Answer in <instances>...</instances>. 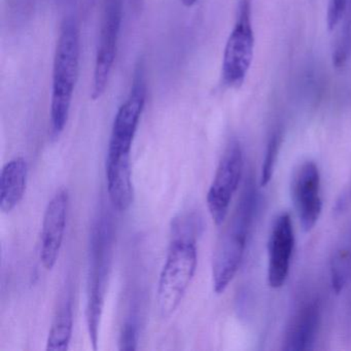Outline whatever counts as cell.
Instances as JSON below:
<instances>
[{
  "label": "cell",
  "instance_id": "cell-1",
  "mask_svg": "<svg viewBox=\"0 0 351 351\" xmlns=\"http://www.w3.org/2000/svg\"><path fill=\"white\" fill-rule=\"evenodd\" d=\"M256 186L252 178H248L237 206L223 229L213 254V281L217 293L225 291L239 270L256 215Z\"/></svg>",
  "mask_w": 351,
  "mask_h": 351
},
{
  "label": "cell",
  "instance_id": "cell-2",
  "mask_svg": "<svg viewBox=\"0 0 351 351\" xmlns=\"http://www.w3.org/2000/svg\"><path fill=\"white\" fill-rule=\"evenodd\" d=\"M80 32L77 22L65 20L57 42L51 98V135L58 138L69 121L80 69Z\"/></svg>",
  "mask_w": 351,
  "mask_h": 351
},
{
  "label": "cell",
  "instance_id": "cell-3",
  "mask_svg": "<svg viewBox=\"0 0 351 351\" xmlns=\"http://www.w3.org/2000/svg\"><path fill=\"white\" fill-rule=\"evenodd\" d=\"M198 256L194 238L178 237L170 245L160 274L157 306L162 318L176 311L196 273Z\"/></svg>",
  "mask_w": 351,
  "mask_h": 351
},
{
  "label": "cell",
  "instance_id": "cell-4",
  "mask_svg": "<svg viewBox=\"0 0 351 351\" xmlns=\"http://www.w3.org/2000/svg\"><path fill=\"white\" fill-rule=\"evenodd\" d=\"M110 229L106 219L94 225L90 244L89 291H88L87 326L94 349H97L100 319L104 310V293L110 258Z\"/></svg>",
  "mask_w": 351,
  "mask_h": 351
},
{
  "label": "cell",
  "instance_id": "cell-5",
  "mask_svg": "<svg viewBox=\"0 0 351 351\" xmlns=\"http://www.w3.org/2000/svg\"><path fill=\"white\" fill-rule=\"evenodd\" d=\"M147 99V82L143 63L135 69L132 87L128 97L120 106L108 143L106 160L110 161H131V149L136 134L141 114Z\"/></svg>",
  "mask_w": 351,
  "mask_h": 351
},
{
  "label": "cell",
  "instance_id": "cell-6",
  "mask_svg": "<svg viewBox=\"0 0 351 351\" xmlns=\"http://www.w3.org/2000/svg\"><path fill=\"white\" fill-rule=\"evenodd\" d=\"M254 36L250 0L238 1L235 25L223 52L221 77L223 85L239 88L245 81L254 58Z\"/></svg>",
  "mask_w": 351,
  "mask_h": 351
},
{
  "label": "cell",
  "instance_id": "cell-7",
  "mask_svg": "<svg viewBox=\"0 0 351 351\" xmlns=\"http://www.w3.org/2000/svg\"><path fill=\"white\" fill-rule=\"evenodd\" d=\"M243 171V154L237 139L228 143L215 178L207 193L206 201L213 223L223 225L229 211L234 194L237 191Z\"/></svg>",
  "mask_w": 351,
  "mask_h": 351
},
{
  "label": "cell",
  "instance_id": "cell-8",
  "mask_svg": "<svg viewBox=\"0 0 351 351\" xmlns=\"http://www.w3.org/2000/svg\"><path fill=\"white\" fill-rule=\"evenodd\" d=\"M122 20L123 0H104V18L92 82L94 100L99 99L108 87L117 57Z\"/></svg>",
  "mask_w": 351,
  "mask_h": 351
},
{
  "label": "cell",
  "instance_id": "cell-9",
  "mask_svg": "<svg viewBox=\"0 0 351 351\" xmlns=\"http://www.w3.org/2000/svg\"><path fill=\"white\" fill-rule=\"evenodd\" d=\"M291 198L304 231H311L322 210L319 170L314 162H305L293 174Z\"/></svg>",
  "mask_w": 351,
  "mask_h": 351
},
{
  "label": "cell",
  "instance_id": "cell-10",
  "mask_svg": "<svg viewBox=\"0 0 351 351\" xmlns=\"http://www.w3.org/2000/svg\"><path fill=\"white\" fill-rule=\"evenodd\" d=\"M69 192L61 189L48 203L40 235V262L47 270H52L58 261L64 239L69 210Z\"/></svg>",
  "mask_w": 351,
  "mask_h": 351
},
{
  "label": "cell",
  "instance_id": "cell-11",
  "mask_svg": "<svg viewBox=\"0 0 351 351\" xmlns=\"http://www.w3.org/2000/svg\"><path fill=\"white\" fill-rule=\"evenodd\" d=\"M293 245L295 235L291 217L289 213H281L273 223L268 241V281L273 289H279L287 281Z\"/></svg>",
  "mask_w": 351,
  "mask_h": 351
},
{
  "label": "cell",
  "instance_id": "cell-12",
  "mask_svg": "<svg viewBox=\"0 0 351 351\" xmlns=\"http://www.w3.org/2000/svg\"><path fill=\"white\" fill-rule=\"evenodd\" d=\"M320 326L317 302L304 306L293 319L283 341V350L302 351L313 348Z\"/></svg>",
  "mask_w": 351,
  "mask_h": 351
},
{
  "label": "cell",
  "instance_id": "cell-13",
  "mask_svg": "<svg viewBox=\"0 0 351 351\" xmlns=\"http://www.w3.org/2000/svg\"><path fill=\"white\" fill-rule=\"evenodd\" d=\"M28 164L23 157L14 158L3 166L0 176V210L10 213L21 202L27 184Z\"/></svg>",
  "mask_w": 351,
  "mask_h": 351
},
{
  "label": "cell",
  "instance_id": "cell-14",
  "mask_svg": "<svg viewBox=\"0 0 351 351\" xmlns=\"http://www.w3.org/2000/svg\"><path fill=\"white\" fill-rule=\"evenodd\" d=\"M73 328V305L69 299L57 310L56 315L53 320L52 326L49 332L47 341V350L66 351L71 343Z\"/></svg>",
  "mask_w": 351,
  "mask_h": 351
},
{
  "label": "cell",
  "instance_id": "cell-15",
  "mask_svg": "<svg viewBox=\"0 0 351 351\" xmlns=\"http://www.w3.org/2000/svg\"><path fill=\"white\" fill-rule=\"evenodd\" d=\"M351 275V245L337 250L330 263V279L332 289L337 293L342 291Z\"/></svg>",
  "mask_w": 351,
  "mask_h": 351
},
{
  "label": "cell",
  "instance_id": "cell-16",
  "mask_svg": "<svg viewBox=\"0 0 351 351\" xmlns=\"http://www.w3.org/2000/svg\"><path fill=\"white\" fill-rule=\"evenodd\" d=\"M282 131L280 129H276L269 138L264 162H263L262 176H261V186H266L272 178L277 157H278L279 151L282 145Z\"/></svg>",
  "mask_w": 351,
  "mask_h": 351
},
{
  "label": "cell",
  "instance_id": "cell-17",
  "mask_svg": "<svg viewBox=\"0 0 351 351\" xmlns=\"http://www.w3.org/2000/svg\"><path fill=\"white\" fill-rule=\"evenodd\" d=\"M351 57V18H346L342 32L332 54V63L337 69H341L348 62Z\"/></svg>",
  "mask_w": 351,
  "mask_h": 351
},
{
  "label": "cell",
  "instance_id": "cell-18",
  "mask_svg": "<svg viewBox=\"0 0 351 351\" xmlns=\"http://www.w3.org/2000/svg\"><path fill=\"white\" fill-rule=\"evenodd\" d=\"M348 0H330L328 8V26L334 29L345 17L348 8Z\"/></svg>",
  "mask_w": 351,
  "mask_h": 351
},
{
  "label": "cell",
  "instance_id": "cell-19",
  "mask_svg": "<svg viewBox=\"0 0 351 351\" xmlns=\"http://www.w3.org/2000/svg\"><path fill=\"white\" fill-rule=\"evenodd\" d=\"M120 350L132 351L137 348V328L132 320H129L123 326L120 335Z\"/></svg>",
  "mask_w": 351,
  "mask_h": 351
},
{
  "label": "cell",
  "instance_id": "cell-20",
  "mask_svg": "<svg viewBox=\"0 0 351 351\" xmlns=\"http://www.w3.org/2000/svg\"><path fill=\"white\" fill-rule=\"evenodd\" d=\"M196 3L197 0H182V3H184L186 8L193 7V5H194Z\"/></svg>",
  "mask_w": 351,
  "mask_h": 351
}]
</instances>
